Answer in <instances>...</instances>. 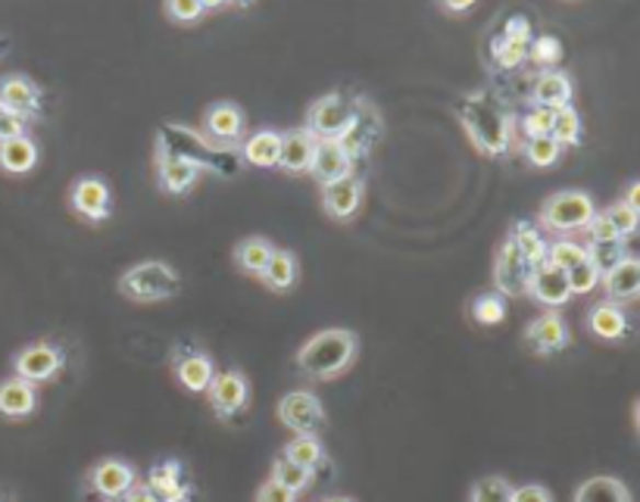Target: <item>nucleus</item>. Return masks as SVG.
I'll return each mask as SVG.
<instances>
[{"label": "nucleus", "instance_id": "obj_1", "mask_svg": "<svg viewBox=\"0 0 640 502\" xmlns=\"http://www.w3.org/2000/svg\"><path fill=\"white\" fill-rule=\"evenodd\" d=\"M359 353V338L351 328H325L297 350V368L312 381H334Z\"/></svg>", "mask_w": 640, "mask_h": 502}, {"label": "nucleus", "instance_id": "obj_2", "mask_svg": "<svg viewBox=\"0 0 640 502\" xmlns=\"http://www.w3.org/2000/svg\"><path fill=\"white\" fill-rule=\"evenodd\" d=\"M456 116L462 122V128L469 132L478 153H484V157H506L510 153L513 122L488 94L476 91L466 101L456 103Z\"/></svg>", "mask_w": 640, "mask_h": 502}, {"label": "nucleus", "instance_id": "obj_3", "mask_svg": "<svg viewBox=\"0 0 640 502\" xmlns=\"http://www.w3.org/2000/svg\"><path fill=\"white\" fill-rule=\"evenodd\" d=\"M160 157H185L201 172L213 169L219 175H235L241 166V153H235L231 147L209 141L197 132H187L182 125H165L160 128Z\"/></svg>", "mask_w": 640, "mask_h": 502}, {"label": "nucleus", "instance_id": "obj_4", "mask_svg": "<svg viewBox=\"0 0 640 502\" xmlns=\"http://www.w3.org/2000/svg\"><path fill=\"white\" fill-rule=\"evenodd\" d=\"M119 294L135 303H163L182 294V275L160 260L132 265L119 278Z\"/></svg>", "mask_w": 640, "mask_h": 502}, {"label": "nucleus", "instance_id": "obj_5", "mask_svg": "<svg viewBox=\"0 0 640 502\" xmlns=\"http://www.w3.org/2000/svg\"><path fill=\"white\" fill-rule=\"evenodd\" d=\"M597 213V206L591 201V194L584 191H557L553 197H547L540 206V221L559 231V235H572V231H584V225L591 221V216Z\"/></svg>", "mask_w": 640, "mask_h": 502}, {"label": "nucleus", "instance_id": "obj_6", "mask_svg": "<svg viewBox=\"0 0 640 502\" xmlns=\"http://www.w3.org/2000/svg\"><path fill=\"white\" fill-rule=\"evenodd\" d=\"M535 265L525 260V253L518 250V243L513 238H506L503 247L496 250L494 262V284L496 294L503 297H525L528 294V282H532Z\"/></svg>", "mask_w": 640, "mask_h": 502}, {"label": "nucleus", "instance_id": "obj_7", "mask_svg": "<svg viewBox=\"0 0 640 502\" xmlns=\"http://www.w3.org/2000/svg\"><path fill=\"white\" fill-rule=\"evenodd\" d=\"M209 406L213 412L222 419V422H231L235 415H241L250 406V381L244 372H216L213 381L207 387Z\"/></svg>", "mask_w": 640, "mask_h": 502}, {"label": "nucleus", "instance_id": "obj_8", "mask_svg": "<svg viewBox=\"0 0 640 502\" xmlns=\"http://www.w3.org/2000/svg\"><path fill=\"white\" fill-rule=\"evenodd\" d=\"M278 422L294 434H316L325 424V409L322 400L310 390H294L285 393L278 402Z\"/></svg>", "mask_w": 640, "mask_h": 502}, {"label": "nucleus", "instance_id": "obj_9", "mask_svg": "<svg viewBox=\"0 0 640 502\" xmlns=\"http://www.w3.org/2000/svg\"><path fill=\"white\" fill-rule=\"evenodd\" d=\"M351 116L353 103L341 91H331V94L319 98L310 106V113H307V132H310L312 138H341Z\"/></svg>", "mask_w": 640, "mask_h": 502}, {"label": "nucleus", "instance_id": "obj_10", "mask_svg": "<svg viewBox=\"0 0 640 502\" xmlns=\"http://www.w3.org/2000/svg\"><path fill=\"white\" fill-rule=\"evenodd\" d=\"M62 362H66V356H62L60 346H54V343H28L13 356V372L20 378H25V381L44 384L60 375Z\"/></svg>", "mask_w": 640, "mask_h": 502}, {"label": "nucleus", "instance_id": "obj_11", "mask_svg": "<svg viewBox=\"0 0 640 502\" xmlns=\"http://www.w3.org/2000/svg\"><path fill=\"white\" fill-rule=\"evenodd\" d=\"M378 135H381V119H378V113H375L369 103H353V116L347 122V128H344V135L338 138L341 147L351 153L353 162H359L363 157H369L373 153L375 141H378Z\"/></svg>", "mask_w": 640, "mask_h": 502}, {"label": "nucleus", "instance_id": "obj_12", "mask_svg": "<svg viewBox=\"0 0 640 502\" xmlns=\"http://www.w3.org/2000/svg\"><path fill=\"white\" fill-rule=\"evenodd\" d=\"M172 372H175V378H179V384L185 390H191V393H207L209 381L216 375V365H213V360H209L201 346L179 343L172 350Z\"/></svg>", "mask_w": 640, "mask_h": 502}, {"label": "nucleus", "instance_id": "obj_13", "mask_svg": "<svg viewBox=\"0 0 640 502\" xmlns=\"http://www.w3.org/2000/svg\"><path fill=\"white\" fill-rule=\"evenodd\" d=\"M0 106L10 110V113H16V116H22L25 122L42 119L44 110L42 88L28 79V76H22V72L3 76V79H0Z\"/></svg>", "mask_w": 640, "mask_h": 502}, {"label": "nucleus", "instance_id": "obj_14", "mask_svg": "<svg viewBox=\"0 0 640 502\" xmlns=\"http://www.w3.org/2000/svg\"><path fill=\"white\" fill-rule=\"evenodd\" d=\"M572 343L569 324L559 316V309H550L544 316H537L535 322L525 328V346L535 356H557Z\"/></svg>", "mask_w": 640, "mask_h": 502}, {"label": "nucleus", "instance_id": "obj_15", "mask_svg": "<svg viewBox=\"0 0 640 502\" xmlns=\"http://www.w3.org/2000/svg\"><path fill=\"white\" fill-rule=\"evenodd\" d=\"M69 203L88 221H106L110 219V209H113L110 184L104 179H98V175H84V179L72 184Z\"/></svg>", "mask_w": 640, "mask_h": 502}, {"label": "nucleus", "instance_id": "obj_16", "mask_svg": "<svg viewBox=\"0 0 640 502\" xmlns=\"http://www.w3.org/2000/svg\"><path fill=\"white\" fill-rule=\"evenodd\" d=\"M356 172V162L351 160V153L341 147L338 138H316V150H312L310 175L319 184H329V181L347 179Z\"/></svg>", "mask_w": 640, "mask_h": 502}, {"label": "nucleus", "instance_id": "obj_17", "mask_svg": "<svg viewBox=\"0 0 640 502\" xmlns=\"http://www.w3.org/2000/svg\"><path fill=\"white\" fill-rule=\"evenodd\" d=\"M147 487L163 502H194V483L187 481L185 465L163 459L147 471Z\"/></svg>", "mask_w": 640, "mask_h": 502}, {"label": "nucleus", "instance_id": "obj_18", "mask_svg": "<svg viewBox=\"0 0 640 502\" xmlns=\"http://www.w3.org/2000/svg\"><path fill=\"white\" fill-rule=\"evenodd\" d=\"M244 128H248V119H244V110L238 103L222 101L213 103L204 116V132H207L209 141L222 144V147H235V144L244 138Z\"/></svg>", "mask_w": 640, "mask_h": 502}, {"label": "nucleus", "instance_id": "obj_19", "mask_svg": "<svg viewBox=\"0 0 640 502\" xmlns=\"http://www.w3.org/2000/svg\"><path fill=\"white\" fill-rule=\"evenodd\" d=\"M363 179H356V172L347 175V179L329 181L322 184V209L329 213L331 219L338 221H351L363 203Z\"/></svg>", "mask_w": 640, "mask_h": 502}, {"label": "nucleus", "instance_id": "obj_20", "mask_svg": "<svg viewBox=\"0 0 640 502\" xmlns=\"http://www.w3.org/2000/svg\"><path fill=\"white\" fill-rule=\"evenodd\" d=\"M528 294L535 297L537 303L550 306V309H559L565 303L572 300V290H569V282H565V272L557 269L553 262H540L532 272V282H528Z\"/></svg>", "mask_w": 640, "mask_h": 502}, {"label": "nucleus", "instance_id": "obj_21", "mask_svg": "<svg viewBox=\"0 0 640 502\" xmlns=\"http://www.w3.org/2000/svg\"><path fill=\"white\" fill-rule=\"evenodd\" d=\"M38 409V384L25 381L20 375L0 381V415L3 419H28Z\"/></svg>", "mask_w": 640, "mask_h": 502}, {"label": "nucleus", "instance_id": "obj_22", "mask_svg": "<svg viewBox=\"0 0 640 502\" xmlns=\"http://www.w3.org/2000/svg\"><path fill=\"white\" fill-rule=\"evenodd\" d=\"M135 481H138V471L128 463H123V459H104L101 465H94V471H91V487L106 502L119 500Z\"/></svg>", "mask_w": 640, "mask_h": 502}, {"label": "nucleus", "instance_id": "obj_23", "mask_svg": "<svg viewBox=\"0 0 640 502\" xmlns=\"http://www.w3.org/2000/svg\"><path fill=\"white\" fill-rule=\"evenodd\" d=\"M603 287H606V297L609 303H631L640 294V262L635 256H625L619 260L609 272H603Z\"/></svg>", "mask_w": 640, "mask_h": 502}, {"label": "nucleus", "instance_id": "obj_24", "mask_svg": "<svg viewBox=\"0 0 640 502\" xmlns=\"http://www.w3.org/2000/svg\"><path fill=\"white\" fill-rule=\"evenodd\" d=\"M312 150H316V138L307 128L285 132L282 135V150H278V169H285L290 175H307L312 162Z\"/></svg>", "mask_w": 640, "mask_h": 502}, {"label": "nucleus", "instance_id": "obj_25", "mask_svg": "<svg viewBox=\"0 0 640 502\" xmlns=\"http://www.w3.org/2000/svg\"><path fill=\"white\" fill-rule=\"evenodd\" d=\"M587 328L591 334H597L599 341H625L631 334V322L625 316L619 303H597L587 316Z\"/></svg>", "mask_w": 640, "mask_h": 502}, {"label": "nucleus", "instance_id": "obj_26", "mask_svg": "<svg viewBox=\"0 0 640 502\" xmlns=\"http://www.w3.org/2000/svg\"><path fill=\"white\" fill-rule=\"evenodd\" d=\"M565 103H572V79L559 69H544L532 84V106L557 110Z\"/></svg>", "mask_w": 640, "mask_h": 502}, {"label": "nucleus", "instance_id": "obj_27", "mask_svg": "<svg viewBox=\"0 0 640 502\" xmlns=\"http://www.w3.org/2000/svg\"><path fill=\"white\" fill-rule=\"evenodd\" d=\"M38 157H42V150L28 135L0 141V169L10 175H28L38 166Z\"/></svg>", "mask_w": 640, "mask_h": 502}, {"label": "nucleus", "instance_id": "obj_28", "mask_svg": "<svg viewBox=\"0 0 640 502\" xmlns=\"http://www.w3.org/2000/svg\"><path fill=\"white\" fill-rule=\"evenodd\" d=\"M297 278H300L297 256L290 250H272V256H268L263 272H260V282L266 284L268 290H275V294H285V290H290L297 284Z\"/></svg>", "mask_w": 640, "mask_h": 502}, {"label": "nucleus", "instance_id": "obj_29", "mask_svg": "<svg viewBox=\"0 0 640 502\" xmlns=\"http://www.w3.org/2000/svg\"><path fill=\"white\" fill-rule=\"evenodd\" d=\"M278 150H282V132L263 128L244 141L241 160L248 166H256V169H272V166H278Z\"/></svg>", "mask_w": 640, "mask_h": 502}, {"label": "nucleus", "instance_id": "obj_30", "mask_svg": "<svg viewBox=\"0 0 640 502\" xmlns=\"http://www.w3.org/2000/svg\"><path fill=\"white\" fill-rule=\"evenodd\" d=\"M201 179V169L185 157H160V187L165 194H185Z\"/></svg>", "mask_w": 640, "mask_h": 502}, {"label": "nucleus", "instance_id": "obj_31", "mask_svg": "<svg viewBox=\"0 0 640 502\" xmlns=\"http://www.w3.org/2000/svg\"><path fill=\"white\" fill-rule=\"evenodd\" d=\"M575 502H631L628 487L613 475H597L575 490Z\"/></svg>", "mask_w": 640, "mask_h": 502}, {"label": "nucleus", "instance_id": "obj_32", "mask_svg": "<svg viewBox=\"0 0 640 502\" xmlns=\"http://www.w3.org/2000/svg\"><path fill=\"white\" fill-rule=\"evenodd\" d=\"M282 456L316 475V468H319V465H325V446H322V441H319L316 434H297V437L285 446V453H282Z\"/></svg>", "mask_w": 640, "mask_h": 502}, {"label": "nucleus", "instance_id": "obj_33", "mask_svg": "<svg viewBox=\"0 0 640 502\" xmlns=\"http://www.w3.org/2000/svg\"><path fill=\"white\" fill-rule=\"evenodd\" d=\"M272 241L266 238H248V241H241L235 247V265L244 272V275H253V278H260V272H263V265L272 256Z\"/></svg>", "mask_w": 640, "mask_h": 502}, {"label": "nucleus", "instance_id": "obj_34", "mask_svg": "<svg viewBox=\"0 0 640 502\" xmlns=\"http://www.w3.org/2000/svg\"><path fill=\"white\" fill-rule=\"evenodd\" d=\"M550 135H553L562 147H579L581 135H584V125H581L579 110H575L572 103H565V106H557V110H553Z\"/></svg>", "mask_w": 640, "mask_h": 502}, {"label": "nucleus", "instance_id": "obj_35", "mask_svg": "<svg viewBox=\"0 0 640 502\" xmlns=\"http://www.w3.org/2000/svg\"><path fill=\"white\" fill-rule=\"evenodd\" d=\"M510 238L518 243V250L525 253V260L532 262V265L547 262V241L540 238L535 221H516L513 231H510Z\"/></svg>", "mask_w": 640, "mask_h": 502}, {"label": "nucleus", "instance_id": "obj_36", "mask_svg": "<svg viewBox=\"0 0 640 502\" xmlns=\"http://www.w3.org/2000/svg\"><path fill=\"white\" fill-rule=\"evenodd\" d=\"M472 319H476L481 328H496V324L506 322V297L496 294V290H488V294H478L472 300Z\"/></svg>", "mask_w": 640, "mask_h": 502}, {"label": "nucleus", "instance_id": "obj_37", "mask_svg": "<svg viewBox=\"0 0 640 502\" xmlns=\"http://www.w3.org/2000/svg\"><path fill=\"white\" fill-rule=\"evenodd\" d=\"M522 153H525V160L532 162V166H537V169H550V166H557L559 157H562V144H559L553 135L525 138Z\"/></svg>", "mask_w": 640, "mask_h": 502}, {"label": "nucleus", "instance_id": "obj_38", "mask_svg": "<svg viewBox=\"0 0 640 502\" xmlns=\"http://www.w3.org/2000/svg\"><path fill=\"white\" fill-rule=\"evenodd\" d=\"M562 57H565V50H562V41L557 35H537L528 44V60L540 69H557Z\"/></svg>", "mask_w": 640, "mask_h": 502}, {"label": "nucleus", "instance_id": "obj_39", "mask_svg": "<svg viewBox=\"0 0 640 502\" xmlns=\"http://www.w3.org/2000/svg\"><path fill=\"white\" fill-rule=\"evenodd\" d=\"M272 481L288 487L290 493H300V490H307L312 483V471L300 468V465H294L290 459H285V456H278V459L272 463Z\"/></svg>", "mask_w": 640, "mask_h": 502}, {"label": "nucleus", "instance_id": "obj_40", "mask_svg": "<svg viewBox=\"0 0 640 502\" xmlns=\"http://www.w3.org/2000/svg\"><path fill=\"white\" fill-rule=\"evenodd\" d=\"M510 497H513V483L503 475H488L472 483L469 502H510Z\"/></svg>", "mask_w": 640, "mask_h": 502}, {"label": "nucleus", "instance_id": "obj_41", "mask_svg": "<svg viewBox=\"0 0 640 502\" xmlns=\"http://www.w3.org/2000/svg\"><path fill=\"white\" fill-rule=\"evenodd\" d=\"M584 253H587V260L597 265L599 275L609 272L616 262L628 256V253H625V241H591L584 243Z\"/></svg>", "mask_w": 640, "mask_h": 502}, {"label": "nucleus", "instance_id": "obj_42", "mask_svg": "<svg viewBox=\"0 0 640 502\" xmlns=\"http://www.w3.org/2000/svg\"><path fill=\"white\" fill-rule=\"evenodd\" d=\"M491 60L500 66V69H518L522 62L528 60V47L525 44H516V41L503 38V35H496L491 41Z\"/></svg>", "mask_w": 640, "mask_h": 502}, {"label": "nucleus", "instance_id": "obj_43", "mask_svg": "<svg viewBox=\"0 0 640 502\" xmlns=\"http://www.w3.org/2000/svg\"><path fill=\"white\" fill-rule=\"evenodd\" d=\"M603 216H606V221L613 225V231L619 235L621 241L625 238H631L635 231H638V219H640V209H631L628 203H613V206H606L603 209Z\"/></svg>", "mask_w": 640, "mask_h": 502}, {"label": "nucleus", "instance_id": "obj_44", "mask_svg": "<svg viewBox=\"0 0 640 502\" xmlns=\"http://www.w3.org/2000/svg\"><path fill=\"white\" fill-rule=\"evenodd\" d=\"M599 278H603V275H599V269L594 265V262L587 260V256H584L579 265H572V269L565 272V282H569L572 297H575V294H591V290L599 284Z\"/></svg>", "mask_w": 640, "mask_h": 502}, {"label": "nucleus", "instance_id": "obj_45", "mask_svg": "<svg viewBox=\"0 0 640 502\" xmlns=\"http://www.w3.org/2000/svg\"><path fill=\"white\" fill-rule=\"evenodd\" d=\"M587 253H584V243L579 241H557L553 247H547V262H553L557 269L569 272L572 265H579Z\"/></svg>", "mask_w": 640, "mask_h": 502}, {"label": "nucleus", "instance_id": "obj_46", "mask_svg": "<svg viewBox=\"0 0 640 502\" xmlns=\"http://www.w3.org/2000/svg\"><path fill=\"white\" fill-rule=\"evenodd\" d=\"M204 7L201 0H165V16L179 25H194V22L204 20Z\"/></svg>", "mask_w": 640, "mask_h": 502}, {"label": "nucleus", "instance_id": "obj_47", "mask_svg": "<svg viewBox=\"0 0 640 502\" xmlns=\"http://www.w3.org/2000/svg\"><path fill=\"white\" fill-rule=\"evenodd\" d=\"M550 125H553V110H547V106H532V110L522 116V132H525V138L550 135Z\"/></svg>", "mask_w": 640, "mask_h": 502}, {"label": "nucleus", "instance_id": "obj_48", "mask_svg": "<svg viewBox=\"0 0 640 502\" xmlns=\"http://www.w3.org/2000/svg\"><path fill=\"white\" fill-rule=\"evenodd\" d=\"M503 38H510V41H516V44H532V38H535V32H532V22H528V16H510L506 20V25H503V32H500Z\"/></svg>", "mask_w": 640, "mask_h": 502}, {"label": "nucleus", "instance_id": "obj_49", "mask_svg": "<svg viewBox=\"0 0 640 502\" xmlns=\"http://www.w3.org/2000/svg\"><path fill=\"white\" fill-rule=\"evenodd\" d=\"M20 135H28V122L0 106V141H7V138H20Z\"/></svg>", "mask_w": 640, "mask_h": 502}, {"label": "nucleus", "instance_id": "obj_50", "mask_svg": "<svg viewBox=\"0 0 640 502\" xmlns=\"http://www.w3.org/2000/svg\"><path fill=\"white\" fill-rule=\"evenodd\" d=\"M510 502H557L553 493L544 483H525V487H513Z\"/></svg>", "mask_w": 640, "mask_h": 502}, {"label": "nucleus", "instance_id": "obj_51", "mask_svg": "<svg viewBox=\"0 0 640 502\" xmlns=\"http://www.w3.org/2000/svg\"><path fill=\"white\" fill-rule=\"evenodd\" d=\"M253 502H297V493H290L288 487H282V483L268 478V481L256 490V500Z\"/></svg>", "mask_w": 640, "mask_h": 502}, {"label": "nucleus", "instance_id": "obj_52", "mask_svg": "<svg viewBox=\"0 0 640 502\" xmlns=\"http://www.w3.org/2000/svg\"><path fill=\"white\" fill-rule=\"evenodd\" d=\"M113 502H163L150 487H147V481H135L128 490H125L123 497L119 500H113Z\"/></svg>", "mask_w": 640, "mask_h": 502}, {"label": "nucleus", "instance_id": "obj_53", "mask_svg": "<svg viewBox=\"0 0 640 502\" xmlns=\"http://www.w3.org/2000/svg\"><path fill=\"white\" fill-rule=\"evenodd\" d=\"M437 3H441V10H444V13H450V16H462V13L476 10L478 0H437Z\"/></svg>", "mask_w": 640, "mask_h": 502}, {"label": "nucleus", "instance_id": "obj_54", "mask_svg": "<svg viewBox=\"0 0 640 502\" xmlns=\"http://www.w3.org/2000/svg\"><path fill=\"white\" fill-rule=\"evenodd\" d=\"M621 203H628L631 209H640V181H631V184H628V194H625V201Z\"/></svg>", "mask_w": 640, "mask_h": 502}, {"label": "nucleus", "instance_id": "obj_55", "mask_svg": "<svg viewBox=\"0 0 640 502\" xmlns=\"http://www.w3.org/2000/svg\"><path fill=\"white\" fill-rule=\"evenodd\" d=\"M226 3L228 0H201V7H204V10H222Z\"/></svg>", "mask_w": 640, "mask_h": 502}, {"label": "nucleus", "instance_id": "obj_56", "mask_svg": "<svg viewBox=\"0 0 640 502\" xmlns=\"http://www.w3.org/2000/svg\"><path fill=\"white\" fill-rule=\"evenodd\" d=\"M325 502H356V500H351V497H329Z\"/></svg>", "mask_w": 640, "mask_h": 502}, {"label": "nucleus", "instance_id": "obj_57", "mask_svg": "<svg viewBox=\"0 0 640 502\" xmlns=\"http://www.w3.org/2000/svg\"><path fill=\"white\" fill-rule=\"evenodd\" d=\"M228 3H238V7H250L253 0H228Z\"/></svg>", "mask_w": 640, "mask_h": 502}, {"label": "nucleus", "instance_id": "obj_58", "mask_svg": "<svg viewBox=\"0 0 640 502\" xmlns=\"http://www.w3.org/2000/svg\"><path fill=\"white\" fill-rule=\"evenodd\" d=\"M3 50H7V41L0 38V57H3Z\"/></svg>", "mask_w": 640, "mask_h": 502}, {"label": "nucleus", "instance_id": "obj_59", "mask_svg": "<svg viewBox=\"0 0 640 502\" xmlns=\"http://www.w3.org/2000/svg\"><path fill=\"white\" fill-rule=\"evenodd\" d=\"M0 502H10V500H3V497H0Z\"/></svg>", "mask_w": 640, "mask_h": 502}]
</instances>
